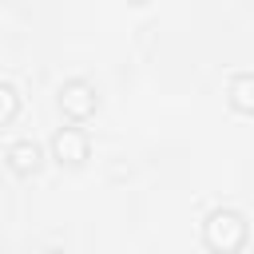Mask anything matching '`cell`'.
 I'll use <instances>...</instances> for the list:
<instances>
[{"mask_svg": "<svg viewBox=\"0 0 254 254\" xmlns=\"http://www.w3.org/2000/svg\"><path fill=\"white\" fill-rule=\"evenodd\" d=\"M202 242L214 250V254H238L246 246V218L230 206H218L206 214L202 222Z\"/></svg>", "mask_w": 254, "mask_h": 254, "instance_id": "obj_1", "label": "cell"}, {"mask_svg": "<svg viewBox=\"0 0 254 254\" xmlns=\"http://www.w3.org/2000/svg\"><path fill=\"white\" fill-rule=\"evenodd\" d=\"M60 111L71 119H87L95 111V87L87 79H64L60 87Z\"/></svg>", "mask_w": 254, "mask_h": 254, "instance_id": "obj_2", "label": "cell"}, {"mask_svg": "<svg viewBox=\"0 0 254 254\" xmlns=\"http://www.w3.org/2000/svg\"><path fill=\"white\" fill-rule=\"evenodd\" d=\"M87 151H91V139H87V131H79V127H60V131L52 135V155H56L60 163H67V167H79V163L87 159Z\"/></svg>", "mask_w": 254, "mask_h": 254, "instance_id": "obj_3", "label": "cell"}, {"mask_svg": "<svg viewBox=\"0 0 254 254\" xmlns=\"http://www.w3.org/2000/svg\"><path fill=\"white\" fill-rule=\"evenodd\" d=\"M4 159H8V167H12L16 175H36L40 163H44V155H40V147H36L32 139H16V143H8Z\"/></svg>", "mask_w": 254, "mask_h": 254, "instance_id": "obj_4", "label": "cell"}, {"mask_svg": "<svg viewBox=\"0 0 254 254\" xmlns=\"http://www.w3.org/2000/svg\"><path fill=\"white\" fill-rule=\"evenodd\" d=\"M226 95H230V107H234L238 115H250V111H254V75H250V71H234Z\"/></svg>", "mask_w": 254, "mask_h": 254, "instance_id": "obj_5", "label": "cell"}, {"mask_svg": "<svg viewBox=\"0 0 254 254\" xmlns=\"http://www.w3.org/2000/svg\"><path fill=\"white\" fill-rule=\"evenodd\" d=\"M16 115H20V91L8 79H0V123H12Z\"/></svg>", "mask_w": 254, "mask_h": 254, "instance_id": "obj_6", "label": "cell"}, {"mask_svg": "<svg viewBox=\"0 0 254 254\" xmlns=\"http://www.w3.org/2000/svg\"><path fill=\"white\" fill-rule=\"evenodd\" d=\"M48 254H64V250H48Z\"/></svg>", "mask_w": 254, "mask_h": 254, "instance_id": "obj_7", "label": "cell"}, {"mask_svg": "<svg viewBox=\"0 0 254 254\" xmlns=\"http://www.w3.org/2000/svg\"><path fill=\"white\" fill-rule=\"evenodd\" d=\"M0 254H4V246H0Z\"/></svg>", "mask_w": 254, "mask_h": 254, "instance_id": "obj_8", "label": "cell"}]
</instances>
